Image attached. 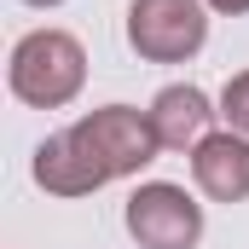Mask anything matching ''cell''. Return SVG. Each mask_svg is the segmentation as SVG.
Returning a JSON list of instances; mask_svg holds the SVG:
<instances>
[{"label":"cell","mask_w":249,"mask_h":249,"mask_svg":"<svg viewBox=\"0 0 249 249\" xmlns=\"http://www.w3.org/2000/svg\"><path fill=\"white\" fill-rule=\"evenodd\" d=\"M6 81H12V93H18L23 105L58 110V105H70V99L81 93V81H87V53H81V41L64 35V29H29V35L12 47Z\"/></svg>","instance_id":"6da1fadb"},{"label":"cell","mask_w":249,"mask_h":249,"mask_svg":"<svg viewBox=\"0 0 249 249\" xmlns=\"http://www.w3.org/2000/svg\"><path fill=\"white\" fill-rule=\"evenodd\" d=\"M209 41L203 0H133L127 6V47L151 64H186Z\"/></svg>","instance_id":"7a4b0ae2"},{"label":"cell","mask_w":249,"mask_h":249,"mask_svg":"<svg viewBox=\"0 0 249 249\" xmlns=\"http://www.w3.org/2000/svg\"><path fill=\"white\" fill-rule=\"evenodd\" d=\"M127 232L139 249H197L203 238V209L186 197V186L145 180L127 197Z\"/></svg>","instance_id":"3957f363"},{"label":"cell","mask_w":249,"mask_h":249,"mask_svg":"<svg viewBox=\"0 0 249 249\" xmlns=\"http://www.w3.org/2000/svg\"><path fill=\"white\" fill-rule=\"evenodd\" d=\"M75 133L93 145V157L105 162V174L110 180H122V174H139L145 162H157V127L151 116H139L133 105H105V110H93V116H81Z\"/></svg>","instance_id":"277c9868"},{"label":"cell","mask_w":249,"mask_h":249,"mask_svg":"<svg viewBox=\"0 0 249 249\" xmlns=\"http://www.w3.org/2000/svg\"><path fill=\"white\" fill-rule=\"evenodd\" d=\"M105 180H110L105 162L93 157V145L75 127H64V133H53V139L35 145V186L41 191H53V197H87Z\"/></svg>","instance_id":"5b68a950"},{"label":"cell","mask_w":249,"mask_h":249,"mask_svg":"<svg viewBox=\"0 0 249 249\" xmlns=\"http://www.w3.org/2000/svg\"><path fill=\"white\" fill-rule=\"evenodd\" d=\"M191 180L214 203H244L249 197V139L244 133H209L191 151Z\"/></svg>","instance_id":"8992f818"},{"label":"cell","mask_w":249,"mask_h":249,"mask_svg":"<svg viewBox=\"0 0 249 249\" xmlns=\"http://www.w3.org/2000/svg\"><path fill=\"white\" fill-rule=\"evenodd\" d=\"M151 127H157V145L162 151H197L203 139H209V99H203V87H162L157 99H151Z\"/></svg>","instance_id":"52a82bcc"},{"label":"cell","mask_w":249,"mask_h":249,"mask_svg":"<svg viewBox=\"0 0 249 249\" xmlns=\"http://www.w3.org/2000/svg\"><path fill=\"white\" fill-rule=\"evenodd\" d=\"M220 116H226V122H232V127L249 139V70L226 81V93H220Z\"/></svg>","instance_id":"ba28073f"},{"label":"cell","mask_w":249,"mask_h":249,"mask_svg":"<svg viewBox=\"0 0 249 249\" xmlns=\"http://www.w3.org/2000/svg\"><path fill=\"white\" fill-rule=\"evenodd\" d=\"M203 6H214V12H226V18H238V12H249V0H203Z\"/></svg>","instance_id":"9c48e42d"},{"label":"cell","mask_w":249,"mask_h":249,"mask_svg":"<svg viewBox=\"0 0 249 249\" xmlns=\"http://www.w3.org/2000/svg\"><path fill=\"white\" fill-rule=\"evenodd\" d=\"M23 6H58V0H23Z\"/></svg>","instance_id":"30bf717a"}]
</instances>
